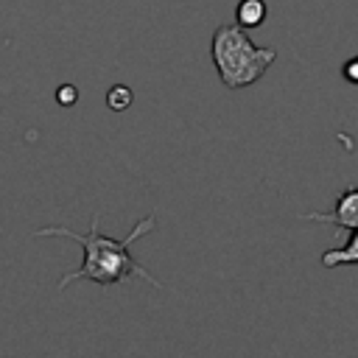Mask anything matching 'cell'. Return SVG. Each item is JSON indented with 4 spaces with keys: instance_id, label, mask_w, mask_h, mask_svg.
Returning a JSON list of instances; mask_svg holds the SVG:
<instances>
[{
    "instance_id": "1",
    "label": "cell",
    "mask_w": 358,
    "mask_h": 358,
    "mask_svg": "<svg viewBox=\"0 0 358 358\" xmlns=\"http://www.w3.org/2000/svg\"><path fill=\"white\" fill-rule=\"evenodd\" d=\"M98 221H101V213H92L90 232H76V229H67V227H42V229L34 232L36 238H48V235H53V238H70V241H76L84 249V263L76 271H70V274H64L59 280V291H64L76 280H90V282H98V285H117V282H126L129 277H140L148 285L162 288V282L154 274H148L131 257V252H129V246L134 241H140L143 235L154 232L157 215L148 213L145 218H140L126 238H109V235H103L101 227H98Z\"/></svg>"
},
{
    "instance_id": "8",
    "label": "cell",
    "mask_w": 358,
    "mask_h": 358,
    "mask_svg": "<svg viewBox=\"0 0 358 358\" xmlns=\"http://www.w3.org/2000/svg\"><path fill=\"white\" fill-rule=\"evenodd\" d=\"M341 76H344V81H350V84H358V53L341 64Z\"/></svg>"
},
{
    "instance_id": "6",
    "label": "cell",
    "mask_w": 358,
    "mask_h": 358,
    "mask_svg": "<svg viewBox=\"0 0 358 358\" xmlns=\"http://www.w3.org/2000/svg\"><path fill=\"white\" fill-rule=\"evenodd\" d=\"M106 103H109V109H115V112L129 109V103H131V90H129V87H123V84L112 87V90L106 92Z\"/></svg>"
},
{
    "instance_id": "5",
    "label": "cell",
    "mask_w": 358,
    "mask_h": 358,
    "mask_svg": "<svg viewBox=\"0 0 358 358\" xmlns=\"http://www.w3.org/2000/svg\"><path fill=\"white\" fill-rule=\"evenodd\" d=\"M266 14H268L266 0H238V6H235V25H241L246 31L257 28V25H263Z\"/></svg>"
},
{
    "instance_id": "4",
    "label": "cell",
    "mask_w": 358,
    "mask_h": 358,
    "mask_svg": "<svg viewBox=\"0 0 358 358\" xmlns=\"http://www.w3.org/2000/svg\"><path fill=\"white\" fill-rule=\"evenodd\" d=\"M322 263L327 268H338V266H352L358 263V227L350 229V238L344 246H333L327 252H322Z\"/></svg>"
},
{
    "instance_id": "3",
    "label": "cell",
    "mask_w": 358,
    "mask_h": 358,
    "mask_svg": "<svg viewBox=\"0 0 358 358\" xmlns=\"http://www.w3.org/2000/svg\"><path fill=\"white\" fill-rule=\"evenodd\" d=\"M302 218L313 221V224H330V227H338V229L358 227V187H352V185L344 187V193L336 199L330 213H305Z\"/></svg>"
},
{
    "instance_id": "7",
    "label": "cell",
    "mask_w": 358,
    "mask_h": 358,
    "mask_svg": "<svg viewBox=\"0 0 358 358\" xmlns=\"http://www.w3.org/2000/svg\"><path fill=\"white\" fill-rule=\"evenodd\" d=\"M76 98H78V90H76L73 84H64V87H59V90H56V101H59L62 106H73V103H76Z\"/></svg>"
},
{
    "instance_id": "2",
    "label": "cell",
    "mask_w": 358,
    "mask_h": 358,
    "mask_svg": "<svg viewBox=\"0 0 358 358\" xmlns=\"http://www.w3.org/2000/svg\"><path fill=\"white\" fill-rule=\"evenodd\" d=\"M210 56L215 64V73L227 90H243L263 78V73L274 64L277 50L274 48H255L246 28L227 22L213 31L210 39Z\"/></svg>"
}]
</instances>
